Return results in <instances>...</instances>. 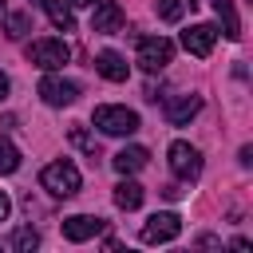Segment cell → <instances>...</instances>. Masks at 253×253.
<instances>
[{
	"label": "cell",
	"mask_w": 253,
	"mask_h": 253,
	"mask_svg": "<svg viewBox=\"0 0 253 253\" xmlns=\"http://www.w3.org/2000/svg\"><path fill=\"white\" fill-rule=\"evenodd\" d=\"M40 186H43L51 198H75L79 186H83V178H79V166H75V162L59 158V162H47V166H43Z\"/></svg>",
	"instance_id": "obj_1"
},
{
	"label": "cell",
	"mask_w": 253,
	"mask_h": 253,
	"mask_svg": "<svg viewBox=\"0 0 253 253\" xmlns=\"http://www.w3.org/2000/svg\"><path fill=\"white\" fill-rule=\"evenodd\" d=\"M95 126L103 134L123 138V134H134L138 130V115L130 107H95Z\"/></svg>",
	"instance_id": "obj_2"
},
{
	"label": "cell",
	"mask_w": 253,
	"mask_h": 253,
	"mask_svg": "<svg viewBox=\"0 0 253 253\" xmlns=\"http://www.w3.org/2000/svg\"><path fill=\"white\" fill-rule=\"evenodd\" d=\"M182 233V217L178 213H170V210H162V213H150L146 221H142V241L146 245H166V241H174Z\"/></svg>",
	"instance_id": "obj_3"
},
{
	"label": "cell",
	"mask_w": 253,
	"mask_h": 253,
	"mask_svg": "<svg viewBox=\"0 0 253 253\" xmlns=\"http://www.w3.org/2000/svg\"><path fill=\"white\" fill-rule=\"evenodd\" d=\"M28 59L36 67H43V71H55V67H63L71 59V47L63 40H32L28 43Z\"/></svg>",
	"instance_id": "obj_4"
},
{
	"label": "cell",
	"mask_w": 253,
	"mask_h": 253,
	"mask_svg": "<svg viewBox=\"0 0 253 253\" xmlns=\"http://www.w3.org/2000/svg\"><path fill=\"white\" fill-rule=\"evenodd\" d=\"M170 59H174V43L166 36H142L138 40V63H142V71H162Z\"/></svg>",
	"instance_id": "obj_5"
},
{
	"label": "cell",
	"mask_w": 253,
	"mask_h": 253,
	"mask_svg": "<svg viewBox=\"0 0 253 253\" xmlns=\"http://www.w3.org/2000/svg\"><path fill=\"white\" fill-rule=\"evenodd\" d=\"M166 158H170V170H174V178H186V182H194V178L202 174V154H198V146H190V142H170Z\"/></svg>",
	"instance_id": "obj_6"
},
{
	"label": "cell",
	"mask_w": 253,
	"mask_h": 253,
	"mask_svg": "<svg viewBox=\"0 0 253 253\" xmlns=\"http://www.w3.org/2000/svg\"><path fill=\"white\" fill-rule=\"evenodd\" d=\"M75 95H79V87L71 79H59V75H43L40 79V99L47 107H67V103H75Z\"/></svg>",
	"instance_id": "obj_7"
},
{
	"label": "cell",
	"mask_w": 253,
	"mask_h": 253,
	"mask_svg": "<svg viewBox=\"0 0 253 253\" xmlns=\"http://www.w3.org/2000/svg\"><path fill=\"white\" fill-rule=\"evenodd\" d=\"M213 43H217V28H213V24H194V28L182 32V47H186L190 55H198V59H206V55L213 51Z\"/></svg>",
	"instance_id": "obj_8"
},
{
	"label": "cell",
	"mask_w": 253,
	"mask_h": 253,
	"mask_svg": "<svg viewBox=\"0 0 253 253\" xmlns=\"http://www.w3.org/2000/svg\"><path fill=\"white\" fill-rule=\"evenodd\" d=\"M107 221L95 217V213H75V217H63V237L67 241H91L95 233H103Z\"/></svg>",
	"instance_id": "obj_9"
},
{
	"label": "cell",
	"mask_w": 253,
	"mask_h": 253,
	"mask_svg": "<svg viewBox=\"0 0 253 253\" xmlns=\"http://www.w3.org/2000/svg\"><path fill=\"white\" fill-rule=\"evenodd\" d=\"M91 32H103V36L123 32V8L115 0H99L95 4V16H91Z\"/></svg>",
	"instance_id": "obj_10"
},
{
	"label": "cell",
	"mask_w": 253,
	"mask_h": 253,
	"mask_svg": "<svg viewBox=\"0 0 253 253\" xmlns=\"http://www.w3.org/2000/svg\"><path fill=\"white\" fill-rule=\"evenodd\" d=\"M95 71H99L103 79H111V83H123V79L130 75V63H126L119 51H111V47H107V51H99V55H95Z\"/></svg>",
	"instance_id": "obj_11"
},
{
	"label": "cell",
	"mask_w": 253,
	"mask_h": 253,
	"mask_svg": "<svg viewBox=\"0 0 253 253\" xmlns=\"http://www.w3.org/2000/svg\"><path fill=\"white\" fill-rule=\"evenodd\" d=\"M198 111H202V99H198V95H178V99L166 103V123H170V126H186Z\"/></svg>",
	"instance_id": "obj_12"
},
{
	"label": "cell",
	"mask_w": 253,
	"mask_h": 253,
	"mask_svg": "<svg viewBox=\"0 0 253 253\" xmlns=\"http://www.w3.org/2000/svg\"><path fill=\"white\" fill-rule=\"evenodd\" d=\"M111 166H115L119 174H138V170L146 166V146H123V150L111 158Z\"/></svg>",
	"instance_id": "obj_13"
},
{
	"label": "cell",
	"mask_w": 253,
	"mask_h": 253,
	"mask_svg": "<svg viewBox=\"0 0 253 253\" xmlns=\"http://www.w3.org/2000/svg\"><path fill=\"white\" fill-rule=\"evenodd\" d=\"M142 194H146V190L123 174V182L115 186V206H119V210H138V206H142Z\"/></svg>",
	"instance_id": "obj_14"
},
{
	"label": "cell",
	"mask_w": 253,
	"mask_h": 253,
	"mask_svg": "<svg viewBox=\"0 0 253 253\" xmlns=\"http://www.w3.org/2000/svg\"><path fill=\"white\" fill-rule=\"evenodd\" d=\"M217 20H221V32L225 40H241V24H237V12H233V0H210Z\"/></svg>",
	"instance_id": "obj_15"
},
{
	"label": "cell",
	"mask_w": 253,
	"mask_h": 253,
	"mask_svg": "<svg viewBox=\"0 0 253 253\" xmlns=\"http://www.w3.org/2000/svg\"><path fill=\"white\" fill-rule=\"evenodd\" d=\"M43 4V12H47V20L59 28V32H71L75 28V20H71V8L63 4V0H40Z\"/></svg>",
	"instance_id": "obj_16"
},
{
	"label": "cell",
	"mask_w": 253,
	"mask_h": 253,
	"mask_svg": "<svg viewBox=\"0 0 253 253\" xmlns=\"http://www.w3.org/2000/svg\"><path fill=\"white\" fill-rule=\"evenodd\" d=\"M36 245H40V233H36L32 225H20V229L12 233V249H16V253H32Z\"/></svg>",
	"instance_id": "obj_17"
},
{
	"label": "cell",
	"mask_w": 253,
	"mask_h": 253,
	"mask_svg": "<svg viewBox=\"0 0 253 253\" xmlns=\"http://www.w3.org/2000/svg\"><path fill=\"white\" fill-rule=\"evenodd\" d=\"M20 170V150L0 134V174H16Z\"/></svg>",
	"instance_id": "obj_18"
},
{
	"label": "cell",
	"mask_w": 253,
	"mask_h": 253,
	"mask_svg": "<svg viewBox=\"0 0 253 253\" xmlns=\"http://www.w3.org/2000/svg\"><path fill=\"white\" fill-rule=\"evenodd\" d=\"M154 12H158L162 20H170V24H178L182 12H186V0H154Z\"/></svg>",
	"instance_id": "obj_19"
},
{
	"label": "cell",
	"mask_w": 253,
	"mask_h": 253,
	"mask_svg": "<svg viewBox=\"0 0 253 253\" xmlns=\"http://www.w3.org/2000/svg\"><path fill=\"white\" fill-rule=\"evenodd\" d=\"M4 32H8L12 40H20V36H28V32H32V20H28L24 12H12V16L4 20Z\"/></svg>",
	"instance_id": "obj_20"
},
{
	"label": "cell",
	"mask_w": 253,
	"mask_h": 253,
	"mask_svg": "<svg viewBox=\"0 0 253 253\" xmlns=\"http://www.w3.org/2000/svg\"><path fill=\"white\" fill-rule=\"evenodd\" d=\"M71 142H75L79 150H87V154H95V138H87V130H83V126H71Z\"/></svg>",
	"instance_id": "obj_21"
},
{
	"label": "cell",
	"mask_w": 253,
	"mask_h": 253,
	"mask_svg": "<svg viewBox=\"0 0 253 253\" xmlns=\"http://www.w3.org/2000/svg\"><path fill=\"white\" fill-rule=\"evenodd\" d=\"M8 213H12V202H8V194L0 190V221H8Z\"/></svg>",
	"instance_id": "obj_22"
},
{
	"label": "cell",
	"mask_w": 253,
	"mask_h": 253,
	"mask_svg": "<svg viewBox=\"0 0 253 253\" xmlns=\"http://www.w3.org/2000/svg\"><path fill=\"white\" fill-rule=\"evenodd\" d=\"M8 99V79H4V71H0V103Z\"/></svg>",
	"instance_id": "obj_23"
},
{
	"label": "cell",
	"mask_w": 253,
	"mask_h": 253,
	"mask_svg": "<svg viewBox=\"0 0 253 253\" xmlns=\"http://www.w3.org/2000/svg\"><path fill=\"white\" fill-rule=\"evenodd\" d=\"M71 4H95V0H71Z\"/></svg>",
	"instance_id": "obj_24"
},
{
	"label": "cell",
	"mask_w": 253,
	"mask_h": 253,
	"mask_svg": "<svg viewBox=\"0 0 253 253\" xmlns=\"http://www.w3.org/2000/svg\"><path fill=\"white\" fill-rule=\"evenodd\" d=\"M190 4H194V0H190Z\"/></svg>",
	"instance_id": "obj_25"
}]
</instances>
